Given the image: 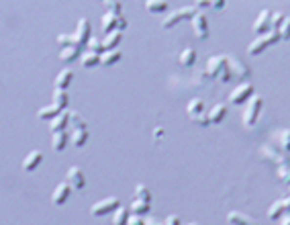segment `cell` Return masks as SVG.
I'll list each match as a JSON object with an SVG mask.
<instances>
[{
    "mask_svg": "<svg viewBox=\"0 0 290 225\" xmlns=\"http://www.w3.org/2000/svg\"><path fill=\"white\" fill-rule=\"evenodd\" d=\"M282 41V35H280V29H270L268 33H264V35H258L249 43V55H260L262 51H266V47H270V45Z\"/></svg>",
    "mask_w": 290,
    "mask_h": 225,
    "instance_id": "cell-1",
    "label": "cell"
},
{
    "mask_svg": "<svg viewBox=\"0 0 290 225\" xmlns=\"http://www.w3.org/2000/svg\"><path fill=\"white\" fill-rule=\"evenodd\" d=\"M262 107H264V98L258 96V94H251L249 100L245 103V111H243L241 115V123L245 127H253L260 119V112H262Z\"/></svg>",
    "mask_w": 290,
    "mask_h": 225,
    "instance_id": "cell-2",
    "label": "cell"
},
{
    "mask_svg": "<svg viewBox=\"0 0 290 225\" xmlns=\"http://www.w3.org/2000/svg\"><path fill=\"white\" fill-rule=\"evenodd\" d=\"M199 13L194 6H182V8H178V10H172V13L168 15V17H164V21H161V27L164 29H172V27H176L178 22H182V21H192V17Z\"/></svg>",
    "mask_w": 290,
    "mask_h": 225,
    "instance_id": "cell-3",
    "label": "cell"
},
{
    "mask_svg": "<svg viewBox=\"0 0 290 225\" xmlns=\"http://www.w3.org/2000/svg\"><path fill=\"white\" fill-rule=\"evenodd\" d=\"M119 207H121L119 197H107V199L94 202V205L90 207V213L94 217H102V215H109V213H114Z\"/></svg>",
    "mask_w": 290,
    "mask_h": 225,
    "instance_id": "cell-4",
    "label": "cell"
},
{
    "mask_svg": "<svg viewBox=\"0 0 290 225\" xmlns=\"http://www.w3.org/2000/svg\"><path fill=\"white\" fill-rule=\"evenodd\" d=\"M251 94H253V84L251 82H241L239 86L233 88V92L229 94V103L231 105H243V103H247Z\"/></svg>",
    "mask_w": 290,
    "mask_h": 225,
    "instance_id": "cell-5",
    "label": "cell"
},
{
    "mask_svg": "<svg viewBox=\"0 0 290 225\" xmlns=\"http://www.w3.org/2000/svg\"><path fill=\"white\" fill-rule=\"evenodd\" d=\"M192 25V31H194V37L201 39V41H206L208 39V21H206V15L204 13H196L190 21Z\"/></svg>",
    "mask_w": 290,
    "mask_h": 225,
    "instance_id": "cell-6",
    "label": "cell"
},
{
    "mask_svg": "<svg viewBox=\"0 0 290 225\" xmlns=\"http://www.w3.org/2000/svg\"><path fill=\"white\" fill-rule=\"evenodd\" d=\"M74 37H76V43L80 45V47H86V45H88V41L92 37V27H90V21L88 19H80L78 21V27H76Z\"/></svg>",
    "mask_w": 290,
    "mask_h": 225,
    "instance_id": "cell-7",
    "label": "cell"
},
{
    "mask_svg": "<svg viewBox=\"0 0 290 225\" xmlns=\"http://www.w3.org/2000/svg\"><path fill=\"white\" fill-rule=\"evenodd\" d=\"M227 66H229L231 74H233L237 80H245V78H249V74H251L249 68L243 64L241 60H237L235 55H227Z\"/></svg>",
    "mask_w": 290,
    "mask_h": 225,
    "instance_id": "cell-8",
    "label": "cell"
},
{
    "mask_svg": "<svg viewBox=\"0 0 290 225\" xmlns=\"http://www.w3.org/2000/svg\"><path fill=\"white\" fill-rule=\"evenodd\" d=\"M225 68H227V58H225V55H213V58L206 60V74L211 78H219Z\"/></svg>",
    "mask_w": 290,
    "mask_h": 225,
    "instance_id": "cell-9",
    "label": "cell"
},
{
    "mask_svg": "<svg viewBox=\"0 0 290 225\" xmlns=\"http://www.w3.org/2000/svg\"><path fill=\"white\" fill-rule=\"evenodd\" d=\"M272 29V10L264 8L262 13L258 15L256 22H253V33H258V35H264V33H268Z\"/></svg>",
    "mask_w": 290,
    "mask_h": 225,
    "instance_id": "cell-10",
    "label": "cell"
},
{
    "mask_svg": "<svg viewBox=\"0 0 290 225\" xmlns=\"http://www.w3.org/2000/svg\"><path fill=\"white\" fill-rule=\"evenodd\" d=\"M262 154L264 158H268L270 162H274L276 166H284V164H290V158L286 156V152H278L274 148H270V145H262Z\"/></svg>",
    "mask_w": 290,
    "mask_h": 225,
    "instance_id": "cell-11",
    "label": "cell"
},
{
    "mask_svg": "<svg viewBox=\"0 0 290 225\" xmlns=\"http://www.w3.org/2000/svg\"><path fill=\"white\" fill-rule=\"evenodd\" d=\"M72 184L67 182V180H64V182H60L55 186V190H53V195H51V201H53V205H64V202L69 199V193H72Z\"/></svg>",
    "mask_w": 290,
    "mask_h": 225,
    "instance_id": "cell-12",
    "label": "cell"
},
{
    "mask_svg": "<svg viewBox=\"0 0 290 225\" xmlns=\"http://www.w3.org/2000/svg\"><path fill=\"white\" fill-rule=\"evenodd\" d=\"M66 180L69 184H72L74 188H78V190H82L84 186H86V176H84V172L80 170L78 166H72L67 170V174H66Z\"/></svg>",
    "mask_w": 290,
    "mask_h": 225,
    "instance_id": "cell-13",
    "label": "cell"
},
{
    "mask_svg": "<svg viewBox=\"0 0 290 225\" xmlns=\"http://www.w3.org/2000/svg\"><path fill=\"white\" fill-rule=\"evenodd\" d=\"M43 162V154L39 150H33L25 160H22V170L25 172H33V170H37L39 164Z\"/></svg>",
    "mask_w": 290,
    "mask_h": 225,
    "instance_id": "cell-14",
    "label": "cell"
},
{
    "mask_svg": "<svg viewBox=\"0 0 290 225\" xmlns=\"http://www.w3.org/2000/svg\"><path fill=\"white\" fill-rule=\"evenodd\" d=\"M67 125H69V111H66V109H64L57 117H53V119L49 121V129H51L53 133H57V131H66Z\"/></svg>",
    "mask_w": 290,
    "mask_h": 225,
    "instance_id": "cell-15",
    "label": "cell"
},
{
    "mask_svg": "<svg viewBox=\"0 0 290 225\" xmlns=\"http://www.w3.org/2000/svg\"><path fill=\"white\" fill-rule=\"evenodd\" d=\"M121 15H123V13H111V10H109V13L102 17V31L107 33V35H109V33H112L114 29H119Z\"/></svg>",
    "mask_w": 290,
    "mask_h": 225,
    "instance_id": "cell-16",
    "label": "cell"
},
{
    "mask_svg": "<svg viewBox=\"0 0 290 225\" xmlns=\"http://www.w3.org/2000/svg\"><path fill=\"white\" fill-rule=\"evenodd\" d=\"M69 139H72V133H67V131H57V133L51 135V148H53L55 152H64Z\"/></svg>",
    "mask_w": 290,
    "mask_h": 225,
    "instance_id": "cell-17",
    "label": "cell"
},
{
    "mask_svg": "<svg viewBox=\"0 0 290 225\" xmlns=\"http://www.w3.org/2000/svg\"><path fill=\"white\" fill-rule=\"evenodd\" d=\"M72 143L74 148H84L88 141V129L86 127H72Z\"/></svg>",
    "mask_w": 290,
    "mask_h": 225,
    "instance_id": "cell-18",
    "label": "cell"
},
{
    "mask_svg": "<svg viewBox=\"0 0 290 225\" xmlns=\"http://www.w3.org/2000/svg\"><path fill=\"white\" fill-rule=\"evenodd\" d=\"M227 223H231V225H253V223H256V219H251L249 215H245V213L231 211L227 215Z\"/></svg>",
    "mask_w": 290,
    "mask_h": 225,
    "instance_id": "cell-19",
    "label": "cell"
},
{
    "mask_svg": "<svg viewBox=\"0 0 290 225\" xmlns=\"http://www.w3.org/2000/svg\"><path fill=\"white\" fill-rule=\"evenodd\" d=\"M123 58V53L119 47H114V49H107L104 53H100V66H114L119 60Z\"/></svg>",
    "mask_w": 290,
    "mask_h": 225,
    "instance_id": "cell-20",
    "label": "cell"
},
{
    "mask_svg": "<svg viewBox=\"0 0 290 225\" xmlns=\"http://www.w3.org/2000/svg\"><path fill=\"white\" fill-rule=\"evenodd\" d=\"M64 109L62 107H57V105H49V107H41L39 111H37V117L41 119V121H51L53 117H57V115H60V112H62Z\"/></svg>",
    "mask_w": 290,
    "mask_h": 225,
    "instance_id": "cell-21",
    "label": "cell"
},
{
    "mask_svg": "<svg viewBox=\"0 0 290 225\" xmlns=\"http://www.w3.org/2000/svg\"><path fill=\"white\" fill-rule=\"evenodd\" d=\"M225 117H227V107H225L223 103L215 105V107L211 109V112H208V119H211L213 125H217V123H221Z\"/></svg>",
    "mask_w": 290,
    "mask_h": 225,
    "instance_id": "cell-22",
    "label": "cell"
},
{
    "mask_svg": "<svg viewBox=\"0 0 290 225\" xmlns=\"http://www.w3.org/2000/svg\"><path fill=\"white\" fill-rule=\"evenodd\" d=\"M78 58H80V47H78V45H69V47H62V51H60V60H62V62H66V64L74 62V60H78Z\"/></svg>",
    "mask_w": 290,
    "mask_h": 225,
    "instance_id": "cell-23",
    "label": "cell"
},
{
    "mask_svg": "<svg viewBox=\"0 0 290 225\" xmlns=\"http://www.w3.org/2000/svg\"><path fill=\"white\" fill-rule=\"evenodd\" d=\"M121 39H123V31L114 29L112 33H109V35L104 37V49H114V47H119Z\"/></svg>",
    "mask_w": 290,
    "mask_h": 225,
    "instance_id": "cell-24",
    "label": "cell"
},
{
    "mask_svg": "<svg viewBox=\"0 0 290 225\" xmlns=\"http://www.w3.org/2000/svg\"><path fill=\"white\" fill-rule=\"evenodd\" d=\"M72 80H74V72L72 70H62L60 74H57V78H55V88H67L69 84H72Z\"/></svg>",
    "mask_w": 290,
    "mask_h": 225,
    "instance_id": "cell-25",
    "label": "cell"
},
{
    "mask_svg": "<svg viewBox=\"0 0 290 225\" xmlns=\"http://www.w3.org/2000/svg\"><path fill=\"white\" fill-rule=\"evenodd\" d=\"M284 213H286L284 199H280V201H276V202H272V205H270V209H268V219L276 221V219H280V215H284Z\"/></svg>",
    "mask_w": 290,
    "mask_h": 225,
    "instance_id": "cell-26",
    "label": "cell"
},
{
    "mask_svg": "<svg viewBox=\"0 0 290 225\" xmlns=\"http://www.w3.org/2000/svg\"><path fill=\"white\" fill-rule=\"evenodd\" d=\"M82 66L84 68H94V66H100V53L96 51H84L82 53Z\"/></svg>",
    "mask_w": 290,
    "mask_h": 225,
    "instance_id": "cell-27",
    "label": "cell"
},
{
    "mask_svg": "<svg viewBox=\"0 0 290 225\" xmlns=\"http://www.w3.org/2000/svg\"><path fill=\"white\" fill-rule=\"evenodd\" d=\"M145 8L154 15L164 13V10L168 8V0H145Z\"/></svg>",
    "mask_w": 290,
    "mask_h": 225,
    "instance_id": "cell-28",
    "label": "cell"
},
{
    "mask_svg": "<svg viewBox=\"0 0 290 225\" xmlns=\"http://www.w3.org/2000/svg\"><path fill=\"white\" fill-rule=\"evenodd\" d=\"M149 209H152V202L141 201V199H135L131 202V213H137V215H147Z\"/></svg>",
    "mask_w": 290,
    "mask_h": 225,
    "instance_id": "cell-29",
    "label": "cell"
},
{
    "mask_svg": "<svg viewBox=\"0 0 290 225\" xmlns=\"http://www.w3.org/2000/svg\"><path fill=\"white\" fill-rule=\"evenodd\" d=\"M180 64L186 66V68H192L196 64V51L192 47H186V49L180 53Z\"/></svg>",
    "mask_w": 290,
    "mask_h": 225,
    "instance_id": "cell-30",
    "label": "cell"
},
{
    "mask_svg": "<svg viewBox=\"0 0 290 225\" xmlns=\"http://www.w3.org/2000/svg\"><path fill=\"white\" fill-rule=\"evenodd\" d=\"M227 4V0H194V6H199V8H217V10H221L225 8Z\"/></svg>",
    "mask_w": 290,
    "mask_h": 225,
    "instance_id": "cell-31",
    "label": "cell"
},
{
    "mask_svg": "<svg viewBox=\"0 0 290 225\" xmlns=\"http://www.w3.org/2000/svg\"><path fill=\"white\" fill-rule=\"evenodd\" d=\"M67 100H69V96H67V92H66V88H55V90H53V105L66 109V107H67Z\"/></svg>",
    "mask_w": 290,
    "mask_h": 225,
    "instance_id": "cell-32",
    "label": "cell"
},
{
    "mask_svg": "<svg viewBox=\"0 0 290 225\" xmlns=\"http://www.w3.org/2000/svg\"><path fill=\"white\" fill-rule=\"evenodd\" d=\"M129 215H131L129 209L121 205L117 211H114V215H112V223H114V225H125L127 221H129Z\"/></svg>",
    "mask_w": 290,
    "mask_h": 225,
    "instance_id": "cell-33",
    "label": "cell"
},
{
    "mask_svg": "<svg viewBox=\"0 0 290 225\" xmlns=\"http://www.w3.org/2000/svg\"><path fill=\"white\" fill-rule=\"evenodd\" d=\"M186 112H188V117L192 115H199V112H204V103H202V98H192L188 107H186Z\"/></svg>",
    "mask_w": 290,
    "mask_h": 225,
    "instance_id": "cell-34",
    "label": "cell"
},
{
    "mask_svg": "<svg viewBox=\"0 0 290 225\" xmlns=\"http://www.w3.org/2000/svg\"><path fill=\"white\" fill-rule=\"evenodd\" d=\"M69 125L72 127H86V121L78 111H69Z\"/></svg>",
    "mask_w": 290,
    "mask_h": 225,
    "instance_id": "cell-35",
    "label": "cell"
},
{
    "mask_svg": "<svg viewBox=\"0 0 290 225\" xmlns=\"http://www.w3.org/2000/svg\"><path fill=\"white\" fill-rule=\"evenodd\" d=\"M278 141H280V148L288 154L290 152V129H282L280 135H278Z\"/></svg>",
    "mask_w": 290,
    "mask_h": 225,
    "instance_id": "cell-36",
    "label": "cell"
},
{
    "mask_svg": "<svg viewBox=\"0 0 290 225\" xmlns=\"http://www.w3.org/2000/svg\"><path fill=\"white\" fill-rule=\"evenodd\" d=\"M86 47H88L90 51H96V53H104V51H107V49H104V41H100L98 37H90V41H88Z\"/></svg>",
    "mask_w": 290,
    "mask_h": 225,
    "instance_id": "cell-37",
    "label": "cell"
},
{
    "mask_svg": "<svg viewBox=\"0 0 290 225\" xmlns=\"http://www.w3.org/2000/svg\"><path fill=\"white\" fill-rule=\"evenodd\" d=\"M135 197H137V199H141V201L152 202V193H149V188L143 186V184H137V186H135Z\"/></svg>",
    "mask_w": 290,
    "mask_h": 225,
    "instance_id": "cell-38",
    "label": "cell"
},
{
    "mask_svg": "<svg viewBox=\"0 0 290 225\" xmlns=\"http://www.w3.org/2000/svg\"><path fill=\"white\" fill-rule=\"evenodd\" d=\"M278 178L282 180V182L290 184V164H284V166H278V170H276Z\"/></svg>",
    "mask_w": 290,
    "mask_h": 225,
    "instance_id": "cell-39",
    "label": "cell"
},
{
    "mask_svg": "<svg viewBox=\"0 0 290 225\" xmlns=\"http://www.w3.org/2000/svg\"><path fill=\"white\" fill-rule=\"evenodd\" d=\"M192 123H196V125H201V127H206V125H211V119H208L206 112H199V115H192L188 117Z\"/></svg>",
    "mask_w": 290,
    "mask_h": 225,
    "instance_id": "cell-40",
    "label": "cell"
},
{
    "mask_svg": "<svg viewBox=\"0 0 290 225\" xmlns=\"http://www.w3.org/2000/svg\"><path fill=\"white\" fill-rule=\"evenodd\" d=\"M57 43H60L62 47H69V45H78V43H76V37H74V33H72V35H64V33H62V35H57ZM78 47H80V45H78Z\"/></svg>",
    "mask_w": 290,
    "mask_h": 225,
    "instance_id": "cell-41",
    "label": "cell"
},
{
    "mask_svg": "<svg viewBox=\"0 0 290 225\" xmlns=\"http://www.w3.org/2000/svg\"><path fill=\"white\" fill-rule=\"evenodd\" d=\"M102 4L107 6L111 13H123V4L119 2V0H102Z\"/></svg>",
    "mask_w": 290,
    "mask_h": 225,
    "instance_id": "cell-42",
    "label": "cell"
},
{
    "mask_svg": "<svg viewBox=\"0 0 290 225\" xmlns=\"http://www.w3.org/2000/svg\"><path fill=\"white\" fill-rule=\"evenodd\" d=\"M284 21H286L284 13H272V29H280Z\"/></svg>",
    "mask_w": 290,
    "mask_h": 225,
    "instance_id": "cell-43",
    "label": "cell"
},
{
    "mask_svg": "<svg viewBox=\"0 0 290 225\" xmlns=\"http://www.w3.org/2000/svg\"><path fill=\"white\" fill-rule=\"evenodd\" d=\"M280 35H282V41H288L290 39V19H286L280 27Z\"/></svg>",
    "mask_w": 290,
    "mask_h": 225,
    "instance_id": "cell-44",
    "label": "cell"
},
{
    "mask_svg": "<svg viewBox=\"0 0 290 225\" xmlns=\"http://www.w3.org/2000/svg\"><path fill=\"white\" fill-rule=\"evenodd\" d=\"M127 223H129V225H141V223H145V219L141 215H137V213H131L129 221H127Z\"/></svg>",
    "mask_w": 290,
    "mask_h": 225,
    "instance_id": "cell-45",
    "label": "cell"
},
{
    "mask_svg": "<svg viewBox=\"0 0 290 225\" xmlns=\"http://www.w3.org/2000/svg\"><path fill=\"white\" fill-rule=\"evenodd\" d=\"M166 223H168V225H178V223H180V217H176V215H170V217L166 219Z\"/></svg>",
    "mask_w": 290,
    "mask_h": 225,
    "instance_id": "cell-46",
    "label": "cell"
},
{
    "mask_svg": "<svg viewBox=\"0 0 290 225\" xmlns=\"http://www.w3.org/2000/svg\"><path fill=\"white\" fill-rule=\"evenodd\" d=\"M154 137H156V139L164 137V129H161V127H156V129H154Z\"/></svg>",
    "mask_w": 290,
    "mask_h": 225,
    "instance_id": "cell-47",
    "label": "cell"
},
{
    "mask_svg": "<svg viewBox=\"0 0 290 225\" xmlns=\"http://www.w3.org/2000/svg\"><path fill=\"white\" fill-rule=\"evenodd\" d=\"M280 223L290 225V213H284V215H280Z\"/></svg>",
    "mask_w": 290,
    "mask_h": 225,
    "instance_id": "cell-48",
    "label": "cell"
},
{
    "mask_svg": "<svg viewBox=\"0 0 290 225\" xmlns=\"http://www.w3.org/2000/svg\"><path fill=\"white\" fill-rule=\"evenodd\" d=\"M127 29V19L121 15V21H119V31H125Z\"/></svg>",
    "mask_w": 290,
    "mask_h": 225,
    "instance_id": "cell-49",
    "label": "cell"
},
{
    "mask_svg": "<svg viewBox=\"0 0 290 225\" xmlns=\"http://www.w3.org/2000/svg\"><path fill=\"white\" fill-rule=\"evenodd\" d=\"M145 223H147V225H156V223H159V221L154 219V217H145Z\"/></svg>",
    "mask_w": 290,
    "mask_h": 225,
    "instance_id": "cell-50",
    "label": "cell"
},
{
    "mask_svg": "<svg viewBox=\"0 0 290 225\" xmlns=\"http://www.w3.org/2000/svg\"><path fill=\"white\" fill-rule=\"evenodd\" d=\"M284 207H286V213H290V197L284 199Z\"/></svg>",
    "mask_w": 290,
    "mask_h": 225,
    "instance_id": "cell-51",
    "label": "cell"
},
{
    "mask_svg": "<svg viewBox=\"0 0 290 225\" xmlns=\"http://www.w3.org/2000/svg\"><path fill=\"white\" fill-rule=\"evenodd\" d=\"M100 2H102V0H100Z\"/></svg>",
    "mask_w": 290,
    "mask_h": 225,
    "instance_id": "cell-52",
    "label": "cell"
}]
</instances>
